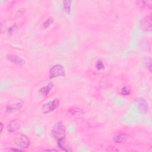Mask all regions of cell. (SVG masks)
<instances>
[{
    "mask_svg": "<svg viewBox=\"0 0 152 152\" xmlns=\"http://www.w3.org/2000/svg\"><path fill=\"white\" fill-rule=\"evenodd\" d=\"M52 134L58 141L65 138L66 129L62 122H58L53 126L52 130Z\"/></svg>",
    "mask_w": 152,
    "mask_h": 152,
    "instance_id": "6da1fadb",
    "label": "cell"
},
{
    "mask_svg": "<svg viewBox=\"0 0 152 152\" xmlns=\"http://www.w3.org/2000/svg\"><path fill=\"white\" fill-rule=\"evenodd\" d=\"M13 140L14 143L21 149H26L28 148L30 144V141L28 137L23 133H18L15 134Z\"/></svg>",
    "mask_w": 152,
    "mask_h": 152,
    "instance_id": "7a4b0ae2",
    "label": "cell"
},
{
    "mask_svg": "<svg viewBox=\"0 0 152 152\" xmlns=\"http://www.w3.org/2000/svg\"><path fill=\"white\" fill-rule=\"evenodd\" d=\"M65 75V69L63 65L61 64H56L52 66L49 70V78L52 79L56 77H64Z\"/></svg>",
    "mask_w": 152,
    "mask_h": 152,
    "instance_id": "3957f363",
    "label": "cell"
},
{
    "mask_svg": "<svg viewBox=\"0 0 152 152\" xmlns=\"http://www.w3.org/2000/svg\"><path fill=\"white\" fill-rule=\"evenodd\" d=\"M59 104V100L58 99H55L53 100L49 101L45 103L42 107V112L44 114L49 113L54 110L58 107Z\"/></svg>",
    "mask_w": 152,
    "mask_h": 152,
    "instance_id": "277c9868",
    "label": "cell"
},
{
    "mask_svg": "<svg viewBox=\"0 0 152 152\" xmlns=\"http://www.w3.org/2000/svg\"><path fill=\"white\" fill-rule=\"evenodd\" d=\"M135 103L137 108L142 113H146L148 110V106L147 101L143 97H137L135 99Z\"/></svg>",
    "mask_w": 152,
    "mask_h": 152,
    "instance_id": "5b68a950",
    "label": "cell"
},
{
    "mask_svg": "<svg viewBox=\"0 0 152 152\" xmlns=\"http://www.w3.org/2000/svg\"><path fill=\"white\" fill-rule=\"evenodd\" d=\"M152 21L151 15L143 18L140 22V27L142 30L145 31H151L152 30Z\"/></svg>",
    "mask_w": 152,
    "mask_h": 152,
    "instance_id": "8992f818",
    "label": "cell"
},
{
    "mask_svg": "<svg viewBox=\"0 0 152 152\" xmlns=\"http://www.w3.org/2000/svg\"><path fill=\"white\" fill-rule=\"evenodd\" d=\"M7 59L10 62L20 66H23L26 63L24 59L15 55H8L7 56Z\"/></svg>",
    "mask_w": 152,
    "mask_h": 152,
    "instance_id": "52a82bcc",
    "label": "cell"
},
{
    "mask_svg": "<svg viewBox=\"0 0 152 152\" xmlns=\"http://www.w3.org/2000/svg\"><path fill=\"white\" fill-rule=\"evenodd\" d=\"M84 111L83 109L78 107H72L69 108L67 111V114L70 116H76V115H81L84 114Z\"/></svg>",
    "mask_w": 152,
    "mask_h": 152,
    "instance_id": "ba28073f",
    "label": "cell"
},
{
    "mask_svg": "<svg viewBox=\"0 0 152 152\" xmlns=\"http://www.w3.org/2000/svg\"><path fill=\"white\" fill-rule=\"evenodd\" d=\"M20 124L19 123L15 121V120H13L10 121L8 124L7 125V129L8 130V131L10 132H15L16 131H17L18 129H20Z\"/></svg>",
    "mask_w": 152,
    "mask_h": 152,
    "instance_id": "9c48e42d",
    "label": "cell"
},
{
    "mask_svg": "<svg viewBox=\"0 0 152 152\" xmlns=\"http://www.w3.org/2000/svg\"><path fill=\"white\" fill-rule=\"evenodd\" d=\"M53 83H49L46 86L40 88L39 90V93L44 97H46L47 96H48L49 92L53 88Z\"/></svg>",
    "mask_w": 152,
    "mask_h": 152,
    "instance_id": "30bf717a",
    "label": "cell"
},
{
    "mask_svg": "<svg viewBox=\"0 0 152 152\" xmlns=\"http://www.w3.org/2000/svg\"><path fill=\"white\" fill-rule=\"evenodd\" d=\"M128 138V136L125 133H119L113 137V141L116 144H121L124 142Z\"/></svg>",
    "mask_w": 152,
    "mask_h": 152,
    "instance_id": "8fae6325",
    "label": "cell"
},
{
    "mask_svg": "<svg viewBox=\"0 0 152 152\" xmlns=\"http://www.w3.org/2000/svg\"><path fill=\"white\" fill-rule=\"evenodd\" d=\"M58 146L62 151H72V150L71 148V147L66 143L65 138L58 140Z\"/></svg>",
    "mask_w": 152,
    "mask_h": 152,
    "instance_id": "7c38bea8",
    "label": "cell"
},
{
    "mask_svg": "<svg viewBox=\"0 0 152 152\" xmlns=\"http://www.w3.org/2000/svg\"><path fill=\"white\" fill-rule=\"evenodd\" d=\"M22 106H23V104L20 102L8 105L7 107V112H12V111L20 110L22 107Z\"/></svg>",
    "mask_w": 152,
    "mask_h": 152,
    "instance_id": "4fadbf2b",
    "label": "cell"
},
{
    "mask_svg": "<svg viewBox=\"0 0 152 152\" xmlns=\"http://www.w3.org/2000/svg\"><path fill=\"white\" fill-rule=\"evenodd\" d=\"M71 1L66 0L63 1V9L64 11L68 14H70L71 7Z\"/></svg>",
    "mask_w": 152,
    "mask_h": 152,
    "instance_id": "5bb4252c",
    "label": "cell"
},
{
    "mask_svg": "<svg viewBox=\"0 0 152 152\" xmlns=\"http://www.w3.org/2000/svg\"><path fill=\"white\" fill-rule=\"evenodd\" d=\"M53 22V18L52 17H49L48 19H46L42 24V28L43 29H46L48 28Z\"/></svg>",
    "mask_w": 152,
    "mask_h": 152,
    "instance_id": "9a60e30c",
    "label": "cell"
},
{
    "mask_svg": "<svg viewBox=\"0 0 152 152\" xmlns=\"http://www.w3.org/2000/svg\"><path fill=\"white\" fill-rule=\"evenodd\" d=\"M19 28V26L17 23H14L12 24L8 30V33L9 35H12L15 33Z\"/></svg>",
    "mask_w": 152,
    "mask_h": 152,
    "instance_id": "2e32d148",
    "label": "cell"
},
{
    "mask_svg": "<svg viewBox=\"0 0 152 152\" xmlns=\"http://www.w3.org/2000/svg\"><path fill=\"white\" fill-rule=\"evenodd\" d=\"M144 64L145 65V66L147 68V69L149 70L150 72H151V62H152V60L151 58H146L144 59Z\"/></svg>",
    "mask_w": 152,
    "mask_h": 152,
    "instance_id": "e0dca14e",
    "label": "cell"
},
{
    "mask_svg": "<svg viewBox=\"0 0 152 152\" xmlns=\"http://www.w3.org/2000/svg\"><path fill=\"white\" fill-rule=\"evenodd\" d=\"M137 4L141 5L142 7H149L151 8V1H139L137 2Z\"/></svg>",
    "mask_w": 152,
    "mask_h": 152,
    "instance_id": "ac0fdd59",
    "label": "cell"
},
{
    "mask_svg": "<svg viewBox=\"0 0 152 152\" xmlns=\"http://www.w3.org/2000/svg\"><path fill=\"white\" fill-rule=\"evenodd\" d=\"M130 93H131L130 89L126 86L122 87L121 88V92H120V94L123 96H127V95H129Z\"/></svg>",
    "mask_w": 152,
    "mask_h": 152,
    "instance_id": "d6986e66",
    "label": "cell"
},
{
    "mask_svg": "<svg viewBox=\"0 0 152 152\" xmlns=\"http://www.w3.org/2000/svg\"><path fill=\"white\" fill-rule=\"evenodd\" d=\"M96 67L97 70H102L104 68V65L102 61L100 59L97 60L96 62Z\"/></svg>",
    "mask_w": 152,
    "mask_h": 152,
    "instance_id": "ffe728a7",
    "label": "cell"
},
{
    "mask_svg": "<svg viewBox=\"0 0 152 152\" xmlns=\"http://www.w3.org/2000/svg\"><path fill=\"white\" fill-rule=\"evenodd\" d=\"M10 150L14 151H23V150H21V148L20 149V148H11Z\"/></svg>",
    "mask_w": 152,
    "mask_h": 152,
    "instance_id": "44dd1931",
    "label": "cell"
},
{
    "mask_svg": "<svg viewBox=\"0 0 152 152\" xmlns=\"http://www.w3.org/2000/svg\"><path fill=\"white\" fill-rule=\"evenodd\" d=\"M3 128H4V125H3V123L1 122V131H0V132L1 133L2 132V130H3Z\"/></svg>",
    "mask_w": 152,
    "mask_h": 152,
    "instance_id": "7402d4cb",
    "label": "cell"
},
{
    "mask_svg": "<svg viewBox=\"0 0 152 152\" xmlns=\"http://www.w3.org/2000/svg\"><path fill=\"white\" fill-rule=\"evenodd\" d=\"M45 151H58L57 150H55V149H46L45 150Z\"/></svg>",
    "mask_w": 152,
    "mask_h": 152,
    "instance_id": "603a6c76",
    "label": "cell"
}]
</instances>
